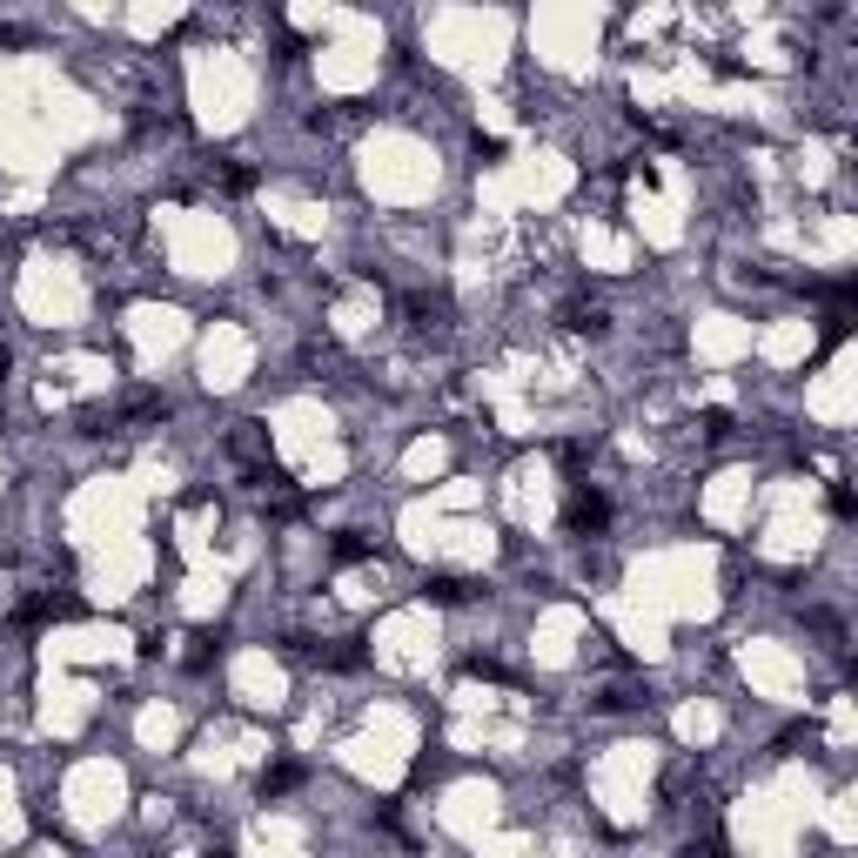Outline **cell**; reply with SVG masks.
<instances>
[{"mask_svg": "<svg viewBox=\"0 0 858 858\" xmlns=\"http://www.w3.org/2000/svg\"><path fill=\"white\" fill-rule=\"evenodd\" d=\"M570 523H577V530H597V523H604V497L577 490V497H570Z\"/></svg>", "mask_w": 858, "mask_h": 858, "instance_id": "obj_1", "label": "cell"}]
</instances>
